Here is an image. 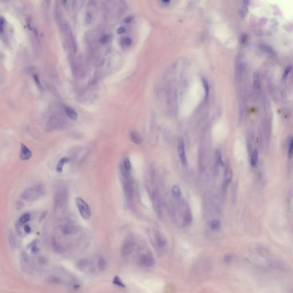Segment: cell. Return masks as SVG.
Here are the masks:
<instances>
[{
    "label": "cell",
    "instance_id": "cell-1",
    "mask_svg": "<svg viewBox=\"0 0 293 293\" xmlns=\"http://www.w3.org/2000/svg\"><path fill=\"white\" fill-rule=\"evenodd\" d=\"M44 194V189L42 186L39 185L34 187L28 188L25 190L21 193V198L28 202H33L37 200Z\"/></svg>",
    "mask_w": 293,
    "mask_h": 293
},
{
    "label": "cell",
    "instance_id": "cell-2",
    "mask_svg": "<svg viewBox=\"0 0 293 293\" xmlns=\"http://www.w3.org/2000/svg\"><path fill=\"white\" fill-rule=\"evenodd\" d=\"M76 266L79 270L88 274H92L95 271L93 262L89 258H83L78 260Z\"/></svg>",
    "mask_w": 293,
    "mask_h": 293
},
{
    "label": "cell",
    "instance_id": "cell-3",
    "mask_svg": "<svg viewBox=\"0 0 293 293\" xmlns=\"http://www.w3.org/2000/svg\"><path fill=\"white\" fill-rule=\"evenodd\" d=\"M76 204L81 217L85 220L89 219L91 216V210L88 203L79 197L76 199Z\"/></svg>",
    "mask_w": 293,
    "mask_h": 293
},
{
    "label": "cell",
    "instance_id": "cell-4",
    "mask_svg": "<svg viewBox=\"0 0 293 293\" xmlns=\"http://www.w3.org/2000/svg\"><path fill=\"white\" fill-rule=\"evenodd\" d=\"M68 202V193L65 190H61L57 193L55 205L56 210H63L65 208Z\"/></svg>",
    "mask_w": 293,
    "mask_h": 293
},
{
    "label": "cell",
    "instance_id": "cell-5",
    "mask_svg": "<svg viewBox=\"0 0 293 293\" xmlns=\"http://www.w3.org/2000/svg\"><path fill=\"white\" fill-rule=\"evenodd\" d=\"M122 182L125 195L128 199H130L133 195V182L132 176L122 178Z\"/></svg>",
    "mask_w": 293,
    "mask_h": 293
},
{
    "label": "cell",
    "instance_id": "cell-6",
    "mask_svg": "<svg viewBox=\"0 0 293 293\" xmlns=\"http://www.w3.org/2000/svg\"><path fill=\"white\" fill-rule=\"evenodd\" d=\"M135 247V242L131 238H128L124 241L122 247V254L123 256L129 255L134 251Z\"/></svg>",
    "mask_w": 293,
    "mask_h": 293
},
{
    "label": "cell",
    "instance_id": "cell-7",
    "mask_svg": "<svg viewBox=\"0 0 293 293\" xmlns=\"http://www.w3.org/2000/svg\"><path fill=\"white\" fill-rule=\"evenodd\" d=\"M155 260L151 254L146 253L142 254L139 258L140 265L145 267H152L155 264Z\"/></svg>",
    "mask_w": 293,
    "mask_h": 293
},
{
    "label": "cell",
    "instance_id": "cell-8",
    "mask_svg": "<svg viewBox=\"0 0 293 293\" xmlns=\"http://www.w3.org/2000/svg\"><path fill=\"white\" fill-rule=\"evenodd\" d=\"M178 155L180 159L182 164L186 166L187 164V159L186 155V151H185V146H184V141L181 139L178 144Z\"/></svg>",
    "mask_w": 293,
    "mask_h": 293
},
{
    "label": "cell",
    "instance_id": "cell-9",
    "mask_svg": "<svg viewBox=\"0 0 293 293\" xmlns=\"http://www.w3.org/2000/svg\"><path fill=\"white\" fill-rule=\"evenodd\" d=\"M233 170L230 166H227L225 168L224 174V188H226L231 183L233 179Z\"/></svg>",
    "mask_w": 293,
    "mask_h": 293
},
{
    "label": "cell",
    "instance_id": "cell-10",
    "mask_svg": "<svg viewBox=\"0 0 293 293\" xmlns=\"http://www.w3.org/2000/svg\"><path fill=\"white\" fill-rule=\"evenodd\" d=\"M32 156V152L23 143L21 144V151H20V159L22 160H29Z\"/></svg>",
    "mask_w": 293,
    "mask_h": 293
},
{
    "label": "cell",
    "instance_id": "cell-11",
    "mask_svg": "<svg viewBox=\"0 0 293 293\" xmlns=\"http://www.w3.org/2000/svg\"><path fill=\"white\" fill-rule=\"evenodd\" d=\"M253 86L255 92H258L261 88L260 76L258 71H255L253 75Z\"/></svg>",
    "mask_w": 293,
    "mask_h": 293
},
{
    "label": "cell",
    "instance_id": "cell-12",
    "mask_svg": "<svg viewBox=\"0 0 293 293\" xmlns=\"http://www.w3.org/2000/svg\"><path fill=\"white\" fill-rule=\"evenodd\" d=\"M155 242L159 248H164L167 245V241L163 236L159 232L156 233L155 235Z\"/></svg>",
    "mask_w": 293,
    "mask_h": 293
},
{
    "label": "cell",
    "instance_id": "cell-13",
    "mask_svg": "<svg viewBox=\"0 0 293 293\" xmlns=\"http://www.w3.org/2000/svg\"><path fill=\"white\" fill-rule=\"evenodd\" d=\"M78 231V229L76 226L73 225L72 224H67L65 225H63L62 228V231L64 234L66 235H70V234H73L77 233Z\"/></svg>",
    "mask_w": 293,
    "mask_h": 293
},
{
    "label": "cell",
    "instance_id": "cell-14",
    "mask_svg": "<svg viewBox=\"0 0 293 293\" xmlns=\"http://www.w3.org/2000/svg\"><path fill=\"white\" fill-rule=\"evenodd\" d=\"M130 138L133 143L136 144L140 145L143 142V139L141 135L136 132V131H132L130 134Z\"/></svg>",
    "mask_w": 293,
    "mask_h": 293
},
{
    "label": "cell",
    "instance_id": "cell-15",
    "mask_svg": "<svg viewBox=\"0 0 293 293\" xmlns=\"http://www.w3.org/2000/svg\"><path fill=\"white\" fill-rule=\"evenodd\" d=\"M70 161V159L68 158H62L58 162L57 165L56 170L58 173H61L63 171L64 166Z\"/></svg>",
    "mask_w": 293,
    "mask_h": 293
},
{
    "label": "cell",
    "instance_id": "cell-16",
    "mask_svg": "<svg viewBox=\"0 0 293 293\" xmlns=\"http://www.w3.org/2000/svg\"><path fill=\"white\" fill-rule=\"evenodd\" d=\"M258 158H259V154L258 151L257 149L254 150V151L251 154V160H250V164L252 167H255L257 166L258 161Z\"/></svg>",
    "mask_w": 293,
    "mask_h": 293
},
{
    "label": "cell",
    "instance_id": "cell-17",
    "mask_svg": "<svg viewBox=\"0 0 293 293\" xmlns=\"http://www.w3.org/2000/svg\"><path fill=\"white\" fill-rule=\"evenodd\" d=\"M171 193L173 198L175 199H178L181 196V190L178 185H174L172 187Z\"/></svg>",
    "mask_w": 293,
    "mask_h": 293
},
{
    "label": "cell",
    "instance_id": "cell-18",
    "mask_svg": "<svg viewBox=\"0 0 293 293\" xmlns=\"http://www.w3.org/2000/svg\"><path fill=\"white\" fill-rule=\"evenodd\" d=\"M215 159L217 164L219 166H223L225 165V163L222 159V152L220 149H216L215 152Z\"/></svg>",
    "mask_w": 293,
    "mask_h": 293
},
{
    "label": "cell",
    "instance_id": "cell-19",
    "mask_svg": "<svg viewBox=\"0 0 293 293\" xmlns=\"http://www.w3.org/2000/svg\"><path fill=\"white\" fill-rule=\"evenodd\" d=\"M209 227L213 230H214V231L218 230L220 227V222L219 220H217V219L211 220L209 223Z\"/></svg>",
    "mask_w": 293,
    "mask_h": 293
},
{
    "label": "cell",
    "instance_id": "cell-20",
    "mask_svg": "<svg viewBox=\"0 0 293 293\" xmlns=\"http://www.w3.org/2000/svg\"><path fill=\"white\" fill-rule=\"evenodd\" d=\"M65 113L67 115V116L69 118H70L72 120H76L78 118V113L76 112L75 111L70 109V108H66L65 110Z\"/></svg>",
    "mask_w": 293,
    "mask_h": 293
},
{
    "label": "cell",
    "instance_id": "cell-21",
    "mask_svg": "<svg viewBox=\"0 0 293 293\" xmlns=\"http://www.w3.org/2000/svg\"><path fill=\"white\" fill-rule=\"evenodd\" d=\"M122 166L124 167L125 169L131 171V167H132L131 166V163L130 160L128 158H125L124 159L123 162V164H122Z\"/></svg>",
    "mask_w": 293,
    "mask_h": 293
},
{
    "label": "cell",
    "instance_id": "cell-22",
    "mask_svg": "<svg viewBox=\"0 0 293 293\" xmlns=\"http://www.w3.org/2000/svg\"><path fill=\"white\" fill-rule=\"evenodd\" d=\"M106 262L102 258H100L98 260L97 266L100 270H104L106 268Z\"/></svg>",
    "mask_w": 293,
    "mask_h": 293
},
{
    "label": "cell",
    "instance_id": "cell-23",
    "mask_svg": "<svg viewBox=\"0 0 293 293\" xmlns=\"http://www.w3.org/2000/svg\"><path fill=\"white\" fill-rule=\"evenodd\" d=\"M31 219V215L29 214H25L21 216L20 219V223L21 224H25L29 221Z\"/></svg>",
    "mask_w": 293,
    "mask_h": 293
},
{
    "label": "cell",
    "instance_id": "cell-24",
    "mask_svg": "<svg viewBox=\"0 0 293 293\" xmlns=\"http://www.w3.org/2000/svg\"><path fill=\"white\" fill-rule=\"evenodd\" d=\"M202 82H203V87H204V90H205V93H206V97L207 98L208 95H209V92H210V87H209V85H208V83L207 82V81L204 78H202Z\"/></svg>",
    "mask_w": 293,
    "mask_h": 293
},
{
    "label": "cell",
    "instance_id": "cell-25",
    "mask_svg": "<svg viewBox=\"0 0 293 293\" xmlns=\"http://www.w3.org/2000/svg\"><path fill=\"white\" fill-rule=\"evenodd\" d=\"M293 156V137L290 140L288 149V157L291 159Z\"/></svg>",
    "mask_w": 293,
    "mask_h": 293
},
{
    "label": "cell",
    "instance_id": "cell-26",
    "mask_svg": "<svg viewBox=\"0 0 293 293\" xmlns=\"http://www.w3.org/2000/svg\"><path fill=\"white\" fill-rule=\"evenodd\" d=\"M113 283H114L115 284H116V285H117V286H120V287H124V288L125 287V285H124V283H123V282L122 281V280H121V279H120L119 277H116L114 278V279H113Z\"/></svg>",
    "mask_w": 293,
    "mask_h": 293
},
{
    "label": "cell",
    "instance_id": "cell-27",
    "mask_svg": "<svg viewBox=\"0 0 293 293\" xmlns=\"http://www.w3.org/2000/svg\"><path fill=\"white\" fill-rule=\"evenodd\" d=\"M110 41V36L108 35H104L102 36L100 39V43L102 44H105L108 43Z\"/></svg>",
    "mask_w": 293,
    "mask_h": 293
},
{
    "label": "cell",
    "instance_id": "cell-28",
    "mask_svg": "<svg viewBox=\"0 0 293 293\" xmlns=\"http://www.w3.org/2000/svg\"><path fill=\"white\" fill-rule=\"evenodd\" d=\"M123 43L124 45L129 46L132 44V40L129 38H124L123 40Z\"/></svg>",
    "mask_w": 293,
    "mask_h": 293
},
{
    "label": "cell",
    "instance_id": "cell-29",
    "mask_svg": "<svg viewBox=\"0 0 293 293\" xmlns=\"http://www.w3.org/2000/svg\"><path fill=\"white\" fill-rule=\"evenodd\" d=\"M33 78H34V81H35V82H36V84L38 88H41V85L40 81V80H39V79H38V76H37L36 75H34Z\"/></svg>",
    "mask_w": 293,
    "mask_h": 293
},
{
    "label": "cell",
    "instance_id": "cell-30",
    "mask_svg": "<svg viewBox=\"0 0 293 293\" xmlns=\"http://www.w3.org/2000/svg\"><path fill=\"white\" fill-rule=\"evenodd\" d=\"M125 29L124 27H120L117 30V33L119 34H123L125 32Z\"/></svg>",
    "mask_w": 293,
    "mask_h": 293
},
{
    "label": "cell",
    "instance_id": "cell-31",
    "mask_svg": "<svg viewBox=\"0 0 293 293\" xmlns=\"http://www.w3.org/2000/svg\"><path fill=\"white\" fill-rule=\"evenodd\" d=\"M291 68L290 67H288V68H286V69L285 70V72H284V75H283V79L286 78L287 75H288V73H290V72L291 71Z\"/></svg>",
    "mask_w": 293,
    "mask_h": 293
},
{
    "label": "cell",
    "instance_id": "cell-32",
    "mask_svg": "<svg viewBox=\"0 0 293 293\" xmlns=\"http://www.w3.org/2000/svg\"><path fill=\"white\" fill-rule=\"evenodd\" d=\"M133 20V18L131 17V16H128V17H127L124 18V23H131Z\"/></svg>",
    "mask_w": 293,
    "mask_h": 293
},
{
    "label": "cell",
    "instance_id": "cell-33",
    "mask_svg": "<svg viewBox=\"0 0 293 293\" xmlns=\"http://www.w3.org/2000/svg\"><path fill=\"white\" fill-rule=\"evenodd\" d=\"M233 259V257L230 255H227L225 258V260L226 262H230Z\"/></svg>",
    "mask_w": 293,
    "mask_h": 293
},
{
    "label": "cell",
    "instance_id": "cell-34",
    "mask_svg": "<svg viewBox=\"0 0 293 293\" xmlns=\"http://www.w3.org/2000/svg\"><path fill=\"white\" fill-rule=\"evenodd\" d=\"M23 230H24V231H25L26 233H29L31 232V227H30L29 225H25L24 226V227H23Z\"/></svg>",
    "mask_w": 293,
    "mask_h": 293
},
{
    "label": "cell",
    "instance_id": "cell-35",
    "mask_svg": "<svg viewBox=\"0 0 293 293\" xmlns=\"http://www.w3.org/2000/svg\"><path fill=\"white\" fill-rule=\"evenodd\" d=\"M169 2H170L169 1H161V2H162V3H163V4H165V5L168 4L169 3Z\"/></svg>",
    "mask_w": 293,
    "mask_h": 293
}]
</instances>
